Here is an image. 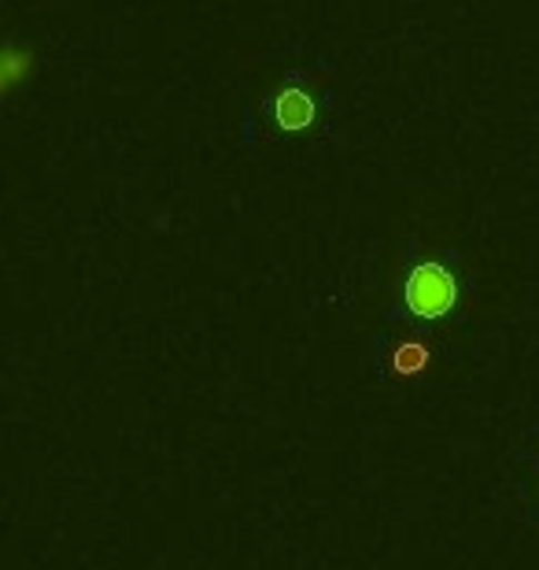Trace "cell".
Segmentation results:
<instances>
[{"label": "cell", "mask_w": 539, "mask_h": 570, "mask_svg": "<svg viewBox=\"0 0 539 570\" xmlns=\"http://www.w3.org/2000/svg\"><path fill=\"white\" fill-rule=\"evenodd\" d=\"M462 301V278L447 259H421L407 271L403 282V304L407 312L421 323L447 318Z\"/></svg>", "instance_id": "cell-1"}, {"label": "cell", "mask_w": 539, "mask_h": 570, "mask_svg": "<svg viewBox=\"0 0 539 570\" xmlns=\"http://www.w3.org/2000/svg\"><path fill=\"white\" fill-rule=\"evenodd\" d=\"M262 111L270 116L262 134H289V138H300V134H315L322 127L326 100L318 89H311V82H307L303 75H285V82L273 89Z\"/></svg>", "instance_id": "cell-2"}, {"label": "cell", "mask_w": 539, "mask_h": 570, "mask_svg": "<svg viewBox=\"0 0 539 570\" xmlns=\"http://www.w3.org/2000/svg\"><path fill=\"white\" fill-rule=\"evenodd\" d=\"M429 345L421 337H403L396 341V348L388 352V367H392L396 379H418L421 371L429 367Z\"/></svg>", "instance_id": "cell-3"}, {"label": "cell", "mask_w": 539, "mask_h": 570, "mask_svg": "<svg viewBox=\"0 0 539 570\" xmlns=\"http://www.w3.org/2000/svg\"><path fill=\"white\" fill-rule=\"evenodd\" d=\"M33 71V56L30 49H22V45L11 41L8 49H4V60H0V75H4V94L11 97L16 89L27 82Z\"/></svg>", "instance_id": "cell-4"}]
</instances>
